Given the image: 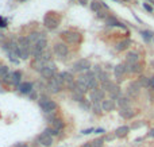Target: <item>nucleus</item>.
I'll return each instance as SVG.
<instances>
[{
  "mask_svg": "<svg viewBox=\"0 0 154 147\" xmlns=\"http://www.w3.org/2000/svg\"><path fill=\"white\" fill-rule=\"evenodd\" d=\"M39 105L41 108L43 110V112L45 113H51L54 112V110L57 108V104L53 101V100L48 99V97H42V99L39 100Z\"/></svg>",
  "mask_w": 154,
  "mask_h": 147,
  "instance_id": "nucleus-1",
  "label": "nucleus"
},
{
  "mask_svg": "<svg viewBox=\"0 0 154 147\" xmlns=\"http://www.w3.org/2000/svg\"><path fill=\"white\" fill-rule=\"evenodd\" d=\"M91 68V62L88 59H79L77 62H75L72 66V72H84V70H89Z\"/></svg>",
  "mask_w": 154,
  "mask_h": 147,
  "instance_id": "nucleus-2",
  "label": "nucleus"
},
{
  "mask_svg": "<svg viewBox=\"0 0 154 147\" xmlns=\"http://www.w3.org/2000/svg\"><path fill=\"white\" fill-rule=\"evenodd\" d=\"M54 53H56V56L58 57V58H66L68 53H69V50H68V46L64 45V43H57V45H54Z\"/></svg>",
  "mask_w": 154,
  "mask_h": 147,
  "instance_id": "nucleus-3",
  "label": "nucleus"
},
{
  "mask_svg": "<svg viewBox=\"0 0 154 147\" xmlns=\"http://www.w3.org/2000/svg\"><path fill=\"white\" fill-rule=\"evenodd\" d=\"M43 23H45V26L48 27V28H56V27L58 26L60 20L53 14H48V15L45 16V19H43Z\"/></svg>",
  "mask_w": 154,
  "mask_h": 147,
  "instance_id": "nucleus-4",
  "label": "nucleus"
},
{
  "mask_svg": "<svg viewBox=\"0 0 154 147\" xmlns=\"http://www.w3.org/2000/svg\"><path fill=\"white\" fill-rule=\"evenodd\" d=\"M91 100L92 103H100L104 100V91L103 89H95L91 93Z\"/></svg>",
  "mask_w": 154,
  "mask_h": 147,
  "instance_id": "nucleus-5",
  "label": "nucleus"
},
{
  "mask_svg": "<svg viewBox=\"0 0 154 147\" xmlns=\"http://www.w3.org/2000/svg\"><path fill=\"white\" fill-rule=\"evenodd\" d=\"M96 74V78H99L100 80V82L101 84H104V82H108V74H107L106 72H103V70L100 69L99 66H95V72H93Z\"/></svg>",
  "mask_w": 154,
  "mask_h": 147,
  "instance_id": "nucleus-6",
  "label": "nucleus"
},
{
  "mask_svg": "<svg viewBox=\"0 0 154 147\" xmlns=\"http://www.w3.org/2000/svg\"><path fill=\"white\" fill-rule=\"evenodd\" d=\"M38 140H39V143L41 145H43L45 147H50L51 145H53V138L50 136V135H48V134H41L39 136H38Z\"/></svg>",
  "mask_w": 154,
  "mask_h": 147,
  "instance_id": "nucleus-7",
  "label": "nucleus"
},
{
  "mask_svg": "<svg viewBox=\"0 0 154 147\" xmlns=\"http://www.w3.org/2000/svg\"><path fill=\"white\" fill-rule=\"evenodd\" d=\"M139 88H141V84H139V82H131V84H130V86H128V89H127V93L130 94L131 97L138 96V93H139Z\"/></svg>",
  "mask_w": 154,
  "mask_h": 147,
  "instance_id": "nucleus-8",
  "label": "nucleus"
},
{
  "mask_svg": "<svg viewBox=\"0 0 154 147\" xmlns=\"http://www.w3.org/2000/svg\"><path fill=\"white\" fill-rule=\"evenodd\" d=\"M18 89H19V92L23 93V94L31 93L32 92V84L31 82H22V84H19Z\"/></svg>",
  "mask_w": 154,
  "mask_h": 147,
  "instance_id": "nucleus-9",
  "label": "nucleus"
},
{
  "mask_svg": "<svg viewBox=\"0 0 154 147\" xmlns=\"http://www.w3.org/2000/svg\"><path fill=\"white\" fill-rule=\"evenodd\" d=\"M27 38H29L30 43H32V45H37L39 40L45 39V35H43V34H39V32H32V34H30Z\"/></svg>",
  "mask_w": 154,
  "mask_h": 147,
  "instance_id": "nucleus-10",
  "label": "nucleus"
},
{
  "mask_svg": "<svg viewBox=\"0 0 154 147\" xmlns=\"http://www.w3.org/2000/svg\"><path fill=\"white\" fill-rule=\"evenodd\" d=\"M65 38L70 43H79L80 39H81V37L77 32H65Z\"/></svg>",
  "mask_w": 154,
  "mask_h": 147,
  "instance_id": "nucleus-11",
  "label": "nucleus"
},
{
  "mask_svg": "<svg viewBox=\"0 0 154 147\" xmlns=\"http://www.w3.org/2000/svg\"><path fill=\"white\" fill-rule=\"evenodd\" d=\"M126 70L130 73H139L142 72V66L139 64H127L126 65Z\"/></svg>",
  "mask_w": 154,
  "mask_h": 147,
  "instance_id": "nucleus-12",
  "label": "nucleus"
},
{
  "mask_svg": "<svg viewBox=\"0 0 154 147\" xmlns=\"http://www.w3.org/2000/svg\"><path fill=\"white\" fill-rule=\"evenodd\" d=\"M128 131H130V127L122 126V127H119V128L115 131V136L116 138H123V136H126V135L128 134Z\"/></svg>",
  "mask_w": 154,
  "mask_h": 147,
  "instance_id": "nucleus-13",
  "label": "nucleus"
},
{
  "mask_svg": "<svg viewBox=\"0 0 154 147\" xmlns=\"http://www.w3.org/2000/svg\"><path fill=\"white\" fill-rule=\"evenodd\" d=\"M119 113H120V116L125 119H131L134 116V111L131 110V108H120Z\"/></svg>",
  "mask_w": 154,
  "mask_h": 147,
  "instance_id": "nucleus-14",
  "label": "nucleus"
},
{
  "mask_svg": "<svg viewBox=\"0 0 154 147\" xmlns=\"http://www.w3.org/2000/svg\"><path fill=\"white\" fill-rule=\"evenodd\" d=\"M101 107H103V110L104 111H112L115 108V103H114V100H103L101 101Z\"/></svg>",
  "mask_w": 154,
  "mask_h": 147,
  "instance_id": "nucleus-15",
  "label": "nucleus"
},
{
  "mask_svg": "<svg viewBox=\"0 0 154 147\" xmlns=\"http://www.w3.org/2000/svg\"><path fill=\"white\" fill-rule=\"evenodd\" d=\"M138 59H139V56L135 51H130L127 54V64H138Z\"/></svg>",
  "mask_w": 154,
  "mask_h": 147,
  "instance_id": "nucleus-16",
  "label": "nucleus"
},
{
  "mask_svg": "<svg viewBox=\"0 0 154 147\" xmlns=\"http://www.w3.org/2000/svg\"><path fill=\"white\" fill-rule=\"evenodd\" d=\"M101 7H104V8L107 10V5L104 4V3L99 2V0H93L92 4H91V8H92L95 12H99V11H101Z\"/></svg>",
  "mask_w": 154,
  "mask_h": 147,
  "instance_id": "nucleus-17",
  "label": "nucleus"
},
{
  "mask_svg": "<svg viewBox=\"0 0 154 147\" xmlns=\"http://www.w3.org/2000/svg\"><path fill=\"white\" fill-rule=\"evenodd\" d=\"M116 103L120 108H128L130 107V100H128V97H125V96L119 97V99L116 100Z\"/></svg>",
  "mask_w": 154,
  "mask_h": 147,
  "instance_id": "nucleus-18",
  "label": "nucleus"
},
{
  "mask_svg": "<svg viewBox=\"0 0 154 147\" xmlns=\"http://www.w3.org/2000/svg\"><path fill=\"white\" fill-rule=\"evenodd\" d=\"M114 72H115V76L120 78L126 72H127V70H126V65H116V66H115V70H114Z\"/></svg>",
  "mask_w": 154,
  "mask_h": 147,
  "instance_id": "nucleus-19",
  "label": "nucleus"
},
{
  "mask_svg": "<svg viewBox=\"0 0 154 147\" xmlns=\"http://www.w3.org/2000/svg\"><path fill=\"white\" fill-rule=\"evenodd\" d=\"M20 72H14L11 73V84L14 85H18L19 86V82H20Z\"/></svg>",
  "mask_w": 154,
  "mask_h": 147,
  "instance_id": "nucleus-20",
  "label": "nucleus"
},
{
  "mask_svg": "<svg viewBox=\"0 0 154 147\" xmlns=\"http://www.w3.org/2000/svg\"><path fill=\"white\" fill-rule=\"evenodd\" d=\"M54 72H56V70H51L50 68H45V69L41 72V74H42L45 78H49V80H51V78L54 77Z\"/></svg>",
  "mask_w": 154,
  "mask_h": 147,
  "instance_id": "nucleus-21",
  "label": "nucleus"
},
{
  "mask_svg": "<svg viewBox=\"0 0 154 147\" xmlns=\"http://www.w3.org/2000/svg\"><path fill=\"white\" fill-rule=\"evenodd\" d=\"M62 127H64V122L61 120V119H56V120L51 123V128H54L56 131H61L62 130Z\"/></svg>",
  "mask_w": 154,
  "mask_h": 147,
  "instance_id": "nucleus-22",
  "label": "nucleus"
},
{
  "mask_svg": "<svg viewBox=\"0 0 154 147\" xmlns=\"http://www.w3.org/2000/svg\"><path fill=\"white\" fill-rule=\"evenodd\" d=\"M106 23L108 24V26H118V27H122V28H125V26H123L122 23H119V22H118L115 18H106Z\"/></svg>",
  "mask_w": 154,
  "mask_h": 147,
  "instance_id": "nucleus-23",
  "label": "nucleus"
},
{
  "mask_svg": "<svg viewBox=\"0 0 154 147\" xmlns=\"http://www.w3.org/2000/svg\"><path fill=\"white\" fill-rule=\"evenodd\" d=\"M128 45H130V40H128V39L123 40V42H120V43H118V45H116V50H118V51L126 50V49L128 47Z\"/></svg>",
  "mask_w": 154,
  "mask_h": 147,
  "instance_id": "nucleus-24",
  "label": "nucleus"
},
{
  "mask_svg": "<svg viewBox=\"0 0 154 147\" xmlns=\"http://www.w3.org/2000/svg\"><path fill=\"white\" fill-rule=\"evenodd\" d=\"M60 76H61V77L64 78V81H66L68 84L73 82V76L70 74L69 72H62V73H61V74H60Z\"/></svg>",
  "mask_w": 154,
  "mask_h": 147,
  "instance_id": "nucleus-25",
  "label": "nucleus"
},
{
  "mask_svg": "<svg viewBox=\"0 0 154 147\" xmlns=\"http://www.w3.org/2000/svg\"><path fill=\"white\" fill-rule=\"evenodd\" d=\"M114 88H115V84H112L111 81H108V82H104L103 85H101V89H103V91H107L108 93H109V92H111Z\"/></svg>",
  "mask_w": 154,
  "mask_h": 147,
  "instance_id": "nucleus-26",
  "label": "nucleus"
},
{
  "mask_svg": "<svg viewBox=\"0 0 154 147\" xmlns=\"http://www.w3.org/2000/svg\"><path fill=\"white\" fill-rule=\"evenodd\" d=\"M92 110H93V112H95L96 115H100L103 107H101L100 103H93V104H92Z\"/></svg>",
  "mask_w": 154,
  "mask_h": 147,
  "instance_id": "nucleus-27",
  "label": "nucleus"
},
{
  "mask_svg": "<svg viewBox=\"0 0 154 147\" xmlns=\"http://www.w3.org/2000/svg\"><path fill=\"white\" fill-rule=\"evenodd\" d=\"M45 46H46V38H45V39H42V40H39V42H38L37 45H34V47H32V49H37V50L43 51Z\"/></svg>",
  "mask_w": 154,
  "mask_h": 147,
  "instance_id": "nucleus-28",
  "label": "nucleus"
},
{
  "mask_svg": "<svg viewBox=\"0 0 154 147\" xmlns=\"http://www.w3.org/2000/svg\"><path fill=\"white\" fill-rule=\"evenodd\" d=\"M139 84H141V86H146V88H149L150 85V78L145 77V76H142L141 78H139Z\"/></svg>",
  "mask_w": 154,
  "mask_h": 147,
  "instance_id": "nucleus-29",
  "label": "nucleus"
},
{
  "mask_svg": "<svg viewBox=\"0 0 154 147\" xmlns=\"http://www.w3.org/2000/svg\"><path fill=\"white\" fill-rule=\"evenodd\" d=\"M141 34H142V37H143V39L145 40H152V38H153V32H150V31H141Z\"/></svg>",
  "mask_w": 154,
  "mask_h": 147,
  "instance_id": "nucleus-30",
  "label": "nucleus"
},
{
  "mask_svg": "<svg viewBox=\"0 0 154 147\" xmlns=\"http://www.w3.org/2000/svg\"><path fill=\"white\" fill-rule=\"evenodd\" d=\"M103 145H104V139H103V138L95 139V140L92 142V146H93V147H103Z\"/></svg>",
  "mask_w": 154,
  "mask_h": 147,
  "instance_id": "nucleus-31",
  "label": "nucleus"
},
{
  "mask_svg": "<svg viewBox=\"0 0 154 147\" xmlns=\"http://www.w3.org/2000/svg\"><path fill=\"white\" fill-rule=\"evenodd\" d=\"M5 76H8V68L7 66H2L0 68V77L4 78Z\"/></svg>",
  "mask_w": 154,
  "mask_h": 147,
  "instance_id": "nucleus-32",
  "label": "nucleus"
},
{
  "mask_svg": "<svg viewBox=\"0 0 154 147\" xmlns=\"http://www.w3.org/2000/svg\"><path fill=\"white\" fill-rule=\"evenodd\" d=\"M149 88L152 89V91L154 92V77L150 78V85H149Z\"/></svg>",
  "mask_w": 154,
  "mask_h": 147,
  "instance_id": "nucleus-33",
  "label": "nucleus"
},
{
  "mask_svg": "<svg viewBox=\"0 0 154 147\" xmlns=\"http://www.w3.org/2000/svg\"><path fill=\"white\" fill-rule=\"evenodd\" d=\"M97 16H99V18H106V12H104L103 10L99 11V12H97Z\"/></svg>",
  "mask_w": 154,
  "mask_h": 147,
  "instance_id": "nucleus-34",
  "label": "nucleus"
},
{
  "mask_svg": "<svg viewBox=\"0 0 154 147\" xmlns=\"http://www.w3.org/2000/svg\"><path fill=\"white\" fill-rule=\"evenodd\" d=\"M141 126H143V123H135V124H133V128H138Z\"/></svg>",
  "mask_w": 154,
  "mask_h": 147,
  "instance_id": "nucleus-35",
  "label": "nucleus"
},
{
  "mask_svg": "<svg viewBox=\"0 0 154 147\" xmlns=\"http://www.w3.org/2000/svg\"><path fill=\"white\" fill-rule=\"evenodd\" d=\"M149 136H150V138H154V128H152V130L149 131Z\"/></svg>",
  "mask_w": 154,
  "mask_h": 147,
  "instance_id": "nucleus-36",
  "label": "nucleus"
},
{
  "mask_svg": "<svg viewBox=\"0 0 154 147\" xmlns=\"http://www.w3.org/2000/svg\"><path fill=\"white\" fill-rule=\"evenodd\" d=\"M93 130H85V131H82V134H85V135H88V134H91Z\"/></svg>",
  "mask_w": 154,
  "mask_h": 147,
  "instance_id": "nucleus-37",
  "label": "nucleus"
},
{
  "mask_svg": "<svg viewBox=\"0 0 154 147\" xmlns=\"http://www.w3.org/2000/svg\"><path fill=\"white\" fill-rule=\"evenodd\" d=\"M81 147H93V146H92V143H84Z\"/></svg>",
  "mask_w": 154,
  "mask_h": 147,
  "instance_id": "nucleus-38",
  "label": "nucleus"
},
{
  "mask_svg": "<svg viewBox=\"0 0 154 147\" xmlns=\"http://www.w3.org/2000/svg\"><path fill=\"white\" fill-rule=\"evenodd\" d=\"M143 7H145V8H146V10H147V11H153V8H152V7H150V5H147V4H145V5H143Z\"/></svg>",
  "mask_w": 154,
  "mask_h": 147,
  "instance_id": "nucleus-39",
  "label": "nucleus"
},
{
  "mask_svg": "<svg viewBox=\"0 0 154 147\" xmlns=\"http://www.w3.org/2000/svg\"><path fill=\"white\" fill-rule=\"evenodd\" d=\"M95 132H96V134H103V132H104V130H103V128H100V130H96Z\"/></svg>",
  "mask_w": 154,
  "mask_h": 147,
  "instance_id": "nucleus-40",
  "label": "nucleus"
},
{
  "mask_svg": "<svg viewBox=\"0 0 154 147\" xmlns=\"http://www.w3.org/2000/svg\"><path fill=\"white\" fill-rule=\"evenodd\" d=\"M4 26H5V24H4V20L0 18V27H4Z\"/></svg>",
  "mask_w": 154,
  "mask_h": 147,
  "instance_id": "nucleus-41",
  "label": "nucleus"
},
{
  "mask_svg": "<svg viewBox=\"0 0 154 147\" xmlns=\"http://www.w3.org/2000/svg\"><path fill=\"white\" fill-rule=\"evenodd\" d=\"M87 2H88V0H80V3H81V4H85Z\"/></svg>",
  "mask_w": 154,
  "mask_h": 147,
  "instance_id": "nucleus-42",
  "label": "nucleus"
},
{
  "mask_svg": "<svg viewBox=\"0 0 154 147\" xmlns=\"http://www.w3.org/2000/svg\"><path fill=\"white\" fill-rule=\"evenodd\" d=\"M150 3H152V4H154V0H150Z\"/></svg>",
  "mask_w": 154,
  "mask_h": 147,
  "instance_id": "nucleus-43",
  "label": "nucleus"
},
{
  "mask_svg": "<svg viewBox=\"0 0 154 147\" xmlns=\"http://www.w3.org/2000/svg\"><path fill=\"white\" fill-rule=\"evenodd\" d=\"M152 99H153V101H154V93H153V96H152Z\"/></svg>",
  "mask_w": 154,
  "mask_h": 147,
  "instance_id": "nucleus-44",
  "label": "nucleus"
},
{
  "mask_svg": "<svg viewBox=\"0 0 154 147\" xmlns=\"http://www.w3.org/2000/svg\"><path fill=\"white\" fill-rule=\"evenodd\" d=\"M22 147H29V146H22Z\"/></svg>",
  "mask_w": 154,
  "mask_h": 147,
  "instance_id": "nucleus-45",
  "label": "nucleus"
}]
</instances>
